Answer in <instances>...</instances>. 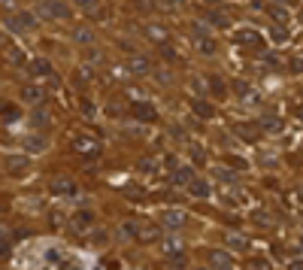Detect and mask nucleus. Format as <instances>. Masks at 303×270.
Listing matches in <instances>:
<instances>
[{
  "mask_svg": "<svg viewBox=\"0 0 303 270\" xmlns=\"http://www.w3.org/2000/svg\"><path fill=\"white\" fill-rule=\"evenodd\" d=\"M3 58H6V61H9L12 67H22V64H25V55H22V52H18L15 46H9V49H3Z\"/></svg>",
  "mask_w": 303,
  "mask_h": 270,
  "instance_id": "19",
  "label": "nucleus"
},
{
  "mask_svg": "<svg viewBox=\"0 0 303 270\" xmlns=\"http://www.w3.org/2000/svg\"><path fill=\"white\" fill-rule=\"evenodd\" d=\"M73 149H76V152H97L100 146H97L94 137H76V140H73Z\"/></svg>",
  "mask_w": 303,
  "mask_h": 270,
  "instance_id": "7",
  "label": "nucleus"
},
{
  "mask_svg": "<svg viewBox=\"0 0 303 270\" xmlns=\"http://www.w3.org/2000/svg\"><path fill=\"white\" fill-rule=\"evenodd\" d=\"M46 122H49V119L43 115V109H36V112H34V125H46Z\"/></svg>",
  "mask_w": 303,
  "mask_h": 270,
  "instance_id": "34",
  "label": "nucleus"
},
{
  "mask_svg": "<svg viewBox=\"0 0 303 270\" xmlns=\"http://www.w3.org/2000/svg\"><path fill=\"white\" fill-rule=\"evenodd\" d=\"M73 225H79V228H85V225H91V213H88V209H79V213L73 216Z\"/></svg>",
  "mask_w": 303,
  "mask_h": 270,
  "instance_id": "26",
  "label": "nucleus"
},
{
  "mask_svg": "<svg viewBox=\"0 0 303 270\" xmlns=\"http://www.w3.org/2000/svg\"><path fill=\"white\" fill-rule=\"evenodd\" d=\"M246 270H270V258L267 255H252L246 261Z\"/></svg>",
  "mask_w": 303,
  "mask_h": 270,
  "instance_id": "18",
  "label": "nucleus"
},
{
  "mask_svg": "<svg viewBox=\"0 0 303 270\" xmlns=\"http://www.w3.org/2000/svg\"><path fill=\"white\" fill-rule=\"evenodd\" d=\"M258 128H261V131H273V134H276V131L282 128V122H279L273 112H267V115H261V119H258Z\"/></svg>",
  "mask_w": 303,
  "mask_h": 270,
  "instance_id": "13",
  "label": "nucleus"
},
{
  "mask_svg": "<svg viewBox=\"0 0 303 270\" xmlns=\"http://www.w3.org/2000/svg\"><path fill=\"white\" fill-rule=\"evenodd\" d=\"M228 246H231V249H246V246H249V243H246V237L228 234Z\"/></svg>",
  "mask_w": 303,
  "mask_h": 270,
  "instance_id": "29",
  "label": "nucleus"
},
{
  "mask_svg": "<svg viewBox=\"0 0 303 270\" xmlns=\"http://www.w3.org/2000/svg\"><path fill=\"white\" fill-rule=\"evenodd\" d=\"M149 70H152V61H149V58H139V55L131 58V73L143 76V73H149Z\"/></svg>",
  "mask_w": 303,
  "mask_h": 270,
  "instance_id": "17",
  "label": "nucleus"
},
{
  "mask_svg": "<svg viewBox=\"0 0 303 270\" xmlns=\"http://www.w3.org/2000/svg\"><path fill=\"white\" fill-rule=\"evenodd\" d=\"M122 231H125V237H136V231H139V225L128 219V222H122Z\"/></svg>",
  "mask_w": 303,
  "mask_h": 270,
  "instance_id": "30",
  "label": "nucleus"
},
{
  "mask_svg": "<svg viewBox=\"0 0 303 270\" xmlns=\"http://www.w3.org/2000/svg\"><path fill=\"white\" fill-rule=\"evenodd\" d=\"M228 164H231L234 170H246V167H249V161H246V158H236V155H231V158H228Z\"/></svg>",
  "mask_w": 303,
  "mask_h": 270,
  "instance_id": "31",
  "label": "nucleus"
},
{
  "mask_svg": "<svg viewBox=\"0 0 303 270\" xmlns=\"http://www.w3.org/2000/svg\"><path fill=\"white\" fill-rule=\"evenodd\" d=\"M206 22H209V25H215V28H228V25H231V22H228V15H225V12H218V9L206 12Z\"/></svg>",
  "mask_w": 303,
  "mask_h": 270,
  "instance_id": "22",
  "label": "nucleus"
},
{
  "mask_svg": "<svg viewBox=\"0 0 303 270\" xmlns=\"http://www.w3.org/2000/svg\"><path fill=\"white\" fill-rule=\"evenodd\" d=\"M209 91H212V94H215L218 101H221V98L228 94V88H225V82H221L218 76H209Z\"/></svg>",
  "mask_w": 303,
  "mask_h": 270,
  "instance_id": "25",
  "label": "nucleus"
},
{
  "mask_svg": "<svg viewBox=\"0 0 303 270\" xmlns=\"http://www.w3.org/2000/svg\"><path fill=\"white\" fill-rule=\"evenodd\" d=\"M209 267H212V270L231 267V255H228V252H218V249H212V252H209Z\"/></svg>",
  "mask_w": 303,
  "mask_h": 270,
  "instance_id": "9",
  "label": "nucleus"
},
{
  "mask_svg": "<svg viewBox=\"0 0 303 270\" xmlns=\"http://www.w3.org/2000/svg\"><path fill=\"white\" fill-rule=\"evenodd\" d=\"M146 36H152V43H167L170 40V34L158 25H146Z\"/></svg>",
  "mask_w": 303,
  "mask_h": 270,
  "instance_id": "16",
  "label": "nucleus"
},
{
  "mask_svg": "<svg viewBox=\"0 0 303 270\" xmlns=\"http://www.w3.org/2000/svg\"><path fill=\"white\" fill-rule=\"evenodd\" d=\"M191 179H194L191 167H176V170H173V185H188Z\"/></svg>",
  "mask_w": 303,
  "mask_h": 270,
  "instance_id": "14",
  "label": "nucleus"
},
{
  "mask_svg": "<svg viewBox=\"0 0 303 270\" xmlns=\"http://www.w3.org/2000/svg\"><path fill=\"white\" fill-rule=\"evenodd\" d=\"M236 43H239V46H258V43H261V34H258L255 28H239V31H236Z\"/></svg>",
  "mask_w": 303,
  "mask_h": 270,
  "instance_id": "6",
  "label": "nucleus"
},
{
  "mask_svg": "<svg viewBox=\"0 0 303 270\" xmlns=\"http://www.w3.org/2000/svg\"><path fill=\"white\" fill-rule=\"evenodd\" d=\"M188 191H191L194 198H203V201H206V198L212 195V188H209V182H203V179H191V182H188Z\"/></svg>",
  "mask_w": 303,
  "mask_h": 270,
  "instance_id": "8",
  "label": "nucleus"
},
{
  "mask_svg": "<svg viewBox=\"0 0 303 270\" xmlns=\"http://www.w3.org/2000/svg\"><path fill=\"white\" fill-rule=\"evenodd\" d=\"M215 179H218V182H231V185H234L236 173H231V170H225V167H215Z\"/></svg>",
  "mask_w": 303,
  "mask_h": 270,
  "instance_id": "27",
  "label": "nucleus"
},
{
  "mask_svg": "<svg viewBox=\"0 0 303 270\" xmlns=\"http://www.w3.org/2000/svg\"><path fill=\"white\" fill-rule=\"evenodd\" d=\"M0 109H6V101H3V98H0Z\"/></svg>",
  "mask_w": 303,
  "mask_h": 270,
  "instance_id": "38",
  "label": "nucleus"
},
{
  "mask_svg": "<svg viewBox=\"0 0 303 270\" xmlns=\"http://www.w3.org/2000/svg\"><path fill=\"white\" fill-rule=\"evenodd\" d=\"M267 15L276 25H285V22H288V12H285V6H279V3H267Z\"/></svg>",
  "mask_w": 303,
  "mask_h": 270,
  "instance_id": "11",
  "label": "nucleus"
},
{
  "mask_svg": "<svg viewBox=\"0 0 303 270\" xmlns=\"http://www.w3.org/2000/svg\"><path fill=\"white\" fill-rule=\"evenodd\" d=\"M22 146H25L28 152H43V149H46V140H43L39 134H31L25 143H22Z\"/></svg>",
  "mask_w": 303,
  "mask_h": 270,
  "instance_id": "21",
  "label": "nucleus"
},
{
  "mask_svg": "<svg viewBox=\"0 0 303 270\" xmlns=\"http://www.w3.org/2000/svg\"><path fill=\"white\" fill-rule=\"evenodd\" d=\"M200 270H203V267H200Z\"/></svg>",
  "mask_w": 303,
  "mask_h": 270,
  "instance_id": "39",
  "label": "nucleus"
},
{
  "mask_svg": "<svg viewBox=\"0 0 303 270\" xmlns=\"http://www.w3.org/2000/svg\"><path fill=\"white\" fill-rule=\"evenodd\" d=\"M239 137H243V140H258L252 125H239Z\"/></svg>",
  "mask_w": 303,
  "mask_h": 270,
  "instance_id": "32",
  "label": "nucleus"
},
{
  "mask_svg": "<svg viewBox=\"0 0 303 270\" xmlns=\"http://www.w3.org/2000/svg\"><path fill=\"white\" fill-rule=\"evenodd\" d=\"M191 109H194L197 119H212V115H215L212 103H206V101H191Z\"/></svg>",
  "mask_w": 303,
  "mask_h": 270,
  "instance_id": "12",
  "label": "nucleus"
},
{
  "mask_svg": "<svg viewBox=\"0 0 303 270\" xmlns=\"http://www.w3.org/2000/svg\"><path fill=\"white\" fill-rule=\"evenodd\" d=\"M73 3H76L88 18H106V9H103L97 0H73Z\"/></svg>",
  "mask_w": 303,
  "mask_h": 270,
  "instance_id": "4",
  "label": "nucleus"
},
{
  "mask_svg": "<svg viewBox=\"0 0 303 270\" xmlns=\"http://www.w3.org/2000/svg\"><path fill=\"white\" fill-rule=\"evenodd\" d=\"M3 25L9 31H15V34H31V31H36V18L31 12H6L3 15Z\"/></svg>",
  "mask_w": 303,
  "mask_h": 270,
  "instance_id": "1",
  "label": "nucleus"
},
{
  "mask_svg": "<svg viewBox=\"0 0 303 270\" xmlns=\"http://www.w3.org/2000/svg\"><path fill=\"white\" fill-rule=\"evenodd\" d=\"M91 240H94L97 246H103V243H106V234H103V231H94V237H91Z\"/></svg>",
  "mask_w": 303,
  "mask_h": 270,
  "instance_id": "36",
  "label": "nucleus"
},
{
  "mask_svg": "<svg viewBox=\"0 0 303 270\" xmlns=\"http://www.w3.org/2000/svg\"><path fill=\"white\" fill-rule=\"evenodd\" d=\"M31 73H34V76H49V79H55V70H52V64H49V61H43V58L31 64Z\"/></svg>",
  "mask_w": 303,
  "mask_h": 270,
  "instance_id": "15",
  "label": "nucleus"
},
{
  "mask_svg": "<svg viewBox=\"0 0 303 270\" xmlns=\"http://www.w3.org/2000/svg\"><path fill=\"white\" fill-rule=\"evenodd\" d=\"M36 12H39L43 18H52V22H64V18L73 15V12H70V3H64V0H43Z\"/></svg>",
  "mask_w": 303,
  "mask_h": 270,
  "instance_id": "2",
  "label": "nucleus"
},
{
  "mask_svg": "<svg viewBox=\"0 0 303 270\" xmlns=\"http://www.w3.org/2000/svg\"><path fill=\"white\" fill-rule=\"evenodd\" d=\"M197 46H200L203 55H212V52H215V43H212L209 36H197Z\"/></svg>",
  "mask_w": 303,
  "mask_h": 270,
  "instance_id": "28",
  "label": "nucleus"
},
{
  "mask_svg": "<svg viewBox=\"0 0 303 270\" xmlns=\"http://www.w3.org/2000/svg\"><path fill=\"white\" fill-rule=\"evenodd\" d=\"M161 225L170 228V231H179V228H185V216L179 209H164L161 213Z\"/></svg>",
  "mask_w": 303,
  "mask_h": 270,
  "instance_id": "3",
  "label": "nucleus"
},
{
  "mask_svg": "<svg viewBox=\"0 0 303 270\" xmlns=\"http://www.w3.org/2000/svg\"><path fill=\"white\" fill-rule=\"evenodd\" d=\"M191 155L197 158V164H203V149H200V146H191Z\"/></svg>",
  "mask_w": 303,
  "mask_h": 270,
  "instance_id": "35",
  "label": "nucleus"
},
{
  "mask_svg": "<svg viewBox=\"0 0 303 270\" xmlns=\"http://www.w3.org/2000/svg\"><path fill=\"white\" fill-rule=\"evenodd\" d=\"M9 164V173H22V170H28V155H12V158H6Z\"/></svg>",
  "mask_w": 303,
  "mask_h": 270,
  "instance_id": "20",
  "label": "nucleus"
},
{
  "mask_svg": "<svg viewBox=\"0 0 303 270\" xmlns=\"http://www.w3.org/2000/svg\"><path fill=\"white\" fill-rule=\"evenodd\" d=\"M22 98H25L28 103H39L43 101V88H39V85H28V88L22 91Z\"/></svg>",
  "mask_w": 303,
  "mask_h": 270,
  "instance_id": "23",
  "label": "nucleus"
},
{
  "mask_svg": "<svg viewBox=\"0 0 303 270\" xmlns=\"http://www.w3.org/2000/svg\"><path fill=\"white\" fill-rule=\"evenodd\" d=\"M255 222H258V225H270L273 219H270V213H261V209H258V213H255Z\"/></svg>",
  "mask_w": 303,
  "mask_h": 270,
  "instance_id": "33",
  "label": "nucleus"
},
{
  "mask_svg": "<svg viewBox=\"0 0 303 270\" xmlns=\"http://www.w3.org/2000/svg\"><path fill=\"white\" fill-rule=\"evenodd\" d=\"M131 112H134L139 122H155V119H158V115H155V106H152V103H143V101L131 103Z\"/></svg>",
  "mask_w": 303,
  "mask_h": 270,
  "instance_id": "5",
  "label": "nucleus"
},
{
  "mask_svg": "<svg viewBox=\"0 0 303 270\" xmlns=\"http://www.w3.org/2000/svg\"><path fill=\"white\" fill-rule=\"evenodd\" d=\"M52 191H55V195H76V185H73L70 179H58V182L52 185Z\"/></svg>",
  "mask_w": 303,
  "mask_h": 270,
  "instance_id": "24",
  "label": "nucleus"
},
{
  "mask_svg": "<svg viewBox=\"0 0 303 270\" xmlns=\"http://www.w3.org/2000/svg\"><path fill=\"white\" fill-rule=\"evenodd\" d=\"M73 40H76L79 46H91L97 36H94V31H91V28H73Z\"/></svg>",
  "mask_w": 303,
  "mask_h": 270,
  "instance_id": "10",
  "label": "nucleus"
},
{
  "mask_svg": "<svg viewBox=\"0 0 303 270\" xmlns=\"http://www.w3.org/2000/svg\"><path fill=\"white\" fill-rule=\"evenodd\" d=\"M288 270H303V258H297V261H291V264H288Z\"/></svg>",
  "mask_w": 303,
  "mask_h": 270,
  "instance_id": "37",
  "label": "nucleus"
}]
</instances>
